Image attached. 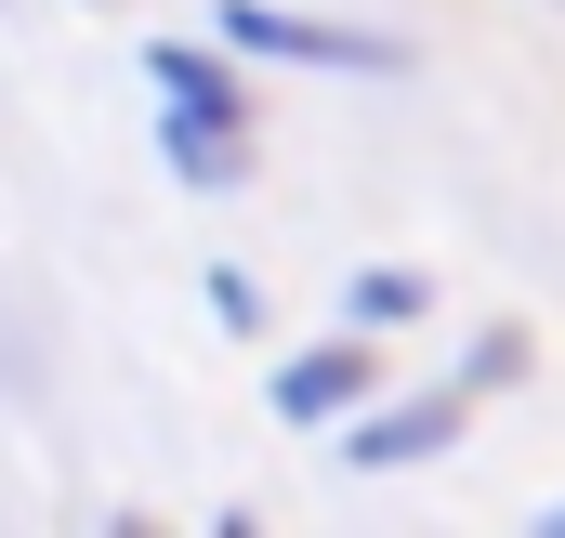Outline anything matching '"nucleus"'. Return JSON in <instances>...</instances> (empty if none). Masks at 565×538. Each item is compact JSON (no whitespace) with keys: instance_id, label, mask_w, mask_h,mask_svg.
<instances>
[{"instance_id":"f257e3e1","label":"nucleus","mask_w":565,"mask_h":538,"mask_svg":"<svg viewBox=\"0 0 565 538\" xmlns=\"http://www.w3.org/2000/svg\"><path fill=\"white\" fill-rule=\"evenodd\" d=\"M145 79L171 93V119H158V132H171V171H184V184H237V171H250V144H237V93H224V66H211V53L158 40V53H145Z\"/></svg>"},{"instance_id":"7ed1b4c3","label":"nucleus","mask_w":565,"mask_h":538,"mask_svg":"<svg viewBox=\"0 0 565 538\" xmlns=\"http://www.w3.org/2000/svg\"><path fill=\"white\" fill-rule=\"evenodd\" d=\"M447 420H460V395L382 407V420H355V433H342V460H355V473H395V460H434V446H447Z\"/></svg>"},{"instance_id":"20e7f679","label":"nucleus","mask_w":565,"mask_h":538,"mask_svg":"<svg viewBox=\"0 0 565 538\" xmlns=\"http://www.w3.org/2000/svg\"><path fill=\"white\" fill-rule=\"evenodd\" d=\"M355 381H369V342H329V355L277 368V407H289V420H342V407H355Z\"/></svg>"},{"instance_id":"f03ea898","label":"nucleus","mask_w":565,"mask_h":538,"mask_svg":"<svg viewBox=\"0 0 565 538\" xmlns=\"http://www.w3.org/2000/svg\"><path fill=\"white\" fill-rule=\"evenodd\" d=\"M224 40H250V53H302V66H395V40L302 26V13H264V0H224Z\"/></svg>"},{"instance_id":"39448f33","label":"nucleus","mask_w":565,"mask_h":538,"mask_svg":"<svg viewBox=\"0 0 565 538\" xmlns=\"http://www.w3.org/2000/svg\"><path fill=\"white\" fill-rule=\"evenodd\" d=\"M553 538H565V513H553Z\"/></svg>"}]
</instances>
